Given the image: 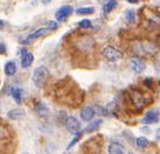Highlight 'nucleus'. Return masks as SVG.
<instances>
[{
	"mask_svg": "<svg viewBox=\"0 0 160 154\" xmlns=\"http://www.w3.org/2000/svg\"><path fill=\"white\" fill-rule=\"evenodd\" d=\"M133 50L138 56H153L157 53V47L150 41H138L133 46Z\"/></svg>",
	"mask_w": 160,
	"mask_h": 154,
	"instance_id": "obj_1",
	"label": "nucleus"
},
{
	"mask_svg": "<svg viewBox=\"0 0 160 154\" xmlns=\"http://www.w3.org/2000/svg\"><path fill=\"white\" fill-rule=\"evenodd\" d=\"M49 76H50V73H49L48 68L44 67V65H40L32 73V82H34V84L36 85L37 88L41 89L45 85Z\"/></svg>",
	"mask_w": 160,
	"mask_h": 154,
	"instance_id": "obj_2",
	"label": "nucleus"
},
{
	"mask_svg": "<svg viewBox=\"0 0 160 154\" xmlns=\"http://www.w3.org/2000/svg\"><path fill=\"white\" fill-rule=\"evenodd\" d=\"M128 97H129V101H130V104H131L132 107L137 112H139L140 110L146 105V101H145L144 95H143V92H140L138 89L130 91Z\"/></svg>",
	"mask_w": 160,
	"mask_h": 154,
	"instance_id": "obj_3",
	"label": "nucleus"
},
{
	"mask_svg": "<svg viewBox=\"0 0 160 154\" xmlns=\"http://www.w3.org/2000/svg\"><path fill=\"white\" fill-rule=\"evenodd\" d=\"M73 46L77 49H79L80 52L86 53V52H91L94 47V40L91 36L87 35H81V36L77 37V40L74 41Z\"/></svg>",
	"mask_w": 160,
	"mask_h": 154,
	"instance_id": "obj_4",
	"label": "nucleus"
},
{
	"mask_svg": "<svg viewBox=\"0 0 160 154\" xmlns=\"http://www.w3.org/2000/svg\"><path fill=\"white\" fill-rule=\"evenodd\" d=\"M102 55L103 57L109 62H117L123 58V53L116 49L112 46H106L103 49H102Z\"/></svg>",
	"mask_w": 160,
	"mask_h": 154,
	"instance_id": "obj_5",
	"label": "nucleus"
},
{
	"mask_svg": "<svg viewBox=\"0 0 160 154\" xmlns=\"http://www.w3.org/2000/svg\"><path fill=\"white\" fill-rule=\"evenodd\" d=\"M64 123H65V127H66V130H68L70 133L76 134L77 132L80 130L79 120H78L76 117H73V116H70V117L66 118Z\"/></svg>",
	"mask_w": 160,
	"mask_h": 154,
	"instance_id": "obj_6",
	"label": "nucleus"
},
{
	"mask_svg": "<svg viewBox=\"0 0 160 154\" xmlns=\"http://www.w3.org/2000/svg\"><path fill=\"white\" fill-rule=\"evenodd\" d=\"M160 119V113L159 111L157 110H150L146 112V114L144 116V118L142 119V123L145 124V125H150V124H154V123H158Z\"/></svg>",
	"mask_w": 160,
	"mask_h": 154,
	"instance_id": "obj_7",
	"label": "nucleus"
},
{
	"mask_svg": "<svg viewBox=\"0 0 160 154\" xmlns=\"http://www.w3.org/2000/svg\"><path fill=\"white\" fill-rule=\"evenodd\" d=\"M129 67H130V69H131L133 73H136V74L143 73L145 70V63L140 60L139 57H132V58H130Z\"/></svg>",
	"mask_w": 160,
	"mask_h": 154,
	"instance_id": "obj_8",
	"label": "nucleus"
},
{
	"mask_svg": "<svg viewBox=\"0 0 160 154\" xmlns=\"http://www.w3.org/2000/svg\"><path fill=\"white\" fill-rule=\"evenodd\" d=\"M72 12H73L72 6H68V5L63 6V7H60L56 12V20L64 21L65 19H68V16L72 14Z\"/></svg>",
	"mask_w": 160,
	"mask_h": 154,
	"instance_id": "obj_9",
	"label": "nucleus"
},
{
	"mask_svg": "<svg viewBox=\"0 0 160 154\" xmlns=\"http://www.w3.org/2000/svg\"><path fill=\"white\" fill-rule=\"evenodd\" d=\"M48 30H50V28H49L48 26L47 27H41V28L36 29L34 33H32L30 35H29L26 40L22 41V43H26V45H28V43H30L32 40H35V39H38V37L43 36V35H45L47 33H48Z\"/></svg>",
	"mask_w": 160,
	"mask_h": 154,
	"instance_id": "obj_10",
	"label": "nucleus"
},
{
	"mask_svg": "<svg viewBox=\"0 0 160 154\" xmlns=\"http://www.w3.org/2000/svg\"><path fill=\"white\" fill-rule=\"evenodd\" d=\"M32 61H34V55L32 53H29L28 50L22 49V52H21V67L26 69V68L30 67Z\"/></svg>",
	"mask_w": 160,
	"mask_h": 154,
	"instance_id": "obj_11",
	"label": "nucleus"
},
{
	"mask_svg": "<svg viewBox=\"0 0 160 154\" xmlns=\"http://www.w3.org/2000/svg\"><path fill=\"white\" fill-rule=\"evenodd\" d=\"M95 110L94 107H91V106H87V107H84V109L81 110V112H80V117L82 120L85 122H91L93 119V117L95 116Z\"/></svg>",
	"mask_w": 160,
	"mask_h": 154,
	"instance_id": "obj_12",
	"label": "nucleus"
},
{
	"mask_svg": "<svg viewBox=\"0 0 160 154\" xmlns=\"http://www.w3.org/2000/svg\"><path fill=\"white\" fill-rule=\"evenodd\" d=\"M7 117L12 120H20L24 117V111L22 109H13L8 111Z\"/></svg>",
	"mask_w": 160,
	"mask_h": 154,
	"instance_id": "obj_13",
	"label": "nucleus"
},
{
	"mask_svg": "<svg viewBox=\"0 0 160 154\" xmlns=\"http://www.w3.org/2000/svg\"><path fill=\"white\" fill-rule=\"evenodd\" d=\"M108 153L109 154H123L124 147L118 144V142H112L108 146Z\"/></svg>",
	"mask_w": 160,
	"mask_h": 154,
	"instance_id": "obj_14",
	"label": "nucleus"
},
{
	"mask_svg": "<svg viewBox=\"0 0 160 154\" xmlns=\"http://www.w3.org/2000/svg\"><path fill=\"white\" fill-rule=\"evenodd\" d=\"M102 125V120L101 119H96L94 122H92L91 124H88L85 129V133H92V132H95L101 127Z\"/></svg>",
	"mask_w": 160,
	"mask_h": 154,
	"instance_id": "obj_15",
	"label": "nucleus"
},
{
	"mask_svg": "<svg viewBox=\"0 0 160 154\" xmlns=\"http://www.w3.org/2000/svg\"><path fill=\"white\" fill-rule=\"evenodd\" d=\"M35 111H36L40 116H42V117H47L49 114V112H50V110H49V107L47 106V104H44L42 102L37 103L36 105H35Z\"/></svg>",
	"mask_w": 160,
	"mask_h": 154,
	"instance_id": "obj_16",
	"label": "nucleus"
},
{
	"mask_svg": "<svg viewBox=\"0 0 160 154\" xmlns=\"http://www.w3.org/2000/svg\"><path fill=\"white\" fill-rule=\"evenodd\" d=\"M15 73H16L15 62H13V61L7 62V63L5 64V74H6L7 76H13V75H15Z\"/></svg>",
	"mask_w": 160,
	"mask_h": 154,
	"instance_id": "obj_17",
	"label": "nucleus"
},
{
	"mask_svg": "<svg viewBox=\"0 0 160 154\" xmlns=\"http://www.w3.org/2000/svg\"><path fill=\"white\" fill-rule=\"evenodd\" d=\"M11 95H12V97L14 98V101L18 103V104H20L21 103V99H22V90L20 88H12L11 89Z\"/></svg>",
	"mask_w": 160,
	"mask_h": 154,
	"instance_id": "obj_18",
	"label": "nucleus"
},
{
	"mask_svg": "<svg viewBox=\"0 0 160 154\" xmlns=\"http://www.w3.org/2000/svg\"><path fill=\"white\" fill-rule=\"evenodd\" d=\"M117 6V1L115 0H106L103 4V11L104 13H109L112 12L114 8Z\"/></svg>",
	"mask_w": 160,
	"mask_h": 154,
	"instance_id": "obj_19",
	"label": "nucleus"
},
{
	"mask_svg": "<svg viewBox=\"0 0 160 154\" xmlns=\"http://www.w3.org/2000/svg\"><path fill=\"white\" fill-rule=\"evenodd\" d=\"M124 16H125V20L128 21L129 24H133L136 20V13L133 9H127L124 12Z\"/></svg>",
	"mask_w": 160,
	"mask_h": 154,
	"instance_id": "obj_20",
	"label": "nucleus"
},
{
	"mask_svg": "<svg viewBox=\"0 0 160 154\" xmlns=\"http://www.w3.org/2000/svg\"><path fill=\"white\" fill-rule=\"evenodd\" d=\"M136 145L139 148H146L148 146H150V140L145 137H139L136 139Z\"/></svg>",
	"mask_w": 160,
	"mask_h": 154,
	"instance_id": "obj_21",
	"label": "nucleus"
},
{
	"mask_svg": "<svg viewBox=\"0 0 160 154\" xmlns=\"http://www.w3.org/2000/svg\"><path fill=\"white\" fill-rule=\"evenodd\" d=\"M77 14L79 15H87V14H93L94 13V7H80L76 11Z\"/></svg>",
	"mask_w": 160,
	"mask_h": 154,
	"instance_id": "obj_22",
	"label": "nucleus"
},
{
	"mask_svg": "<svg viewBox=\"0 0 160 154\" xmlns=\"http://www.w3.org/2000/svg\"><path fill=\"white\" fill-rule=\"evenodd\" d=\"M82 132H84V131H78V132H77L76 134H74V138L72 139V140H71V142H70V144H68V150H70V148H71V147L72 146H74V145H76L77 142L79 141L80 139H81V137H82Z\"/></svg>",
	"mask_w": 160,
	"mask_h": 154,
	"instance_id": "obj_23",
	"label": "nucleus"
},
{
	"mask_svg": "<svg viewBox=\"0 0 160 154\" xmlns=\"http://www.w3.org/2000/svg\"><path fill=\"white\" fill-rule=\"evenodd\" d=\"M94 110H95V113L99 114V116H108V110L104 109L103 106H100V105H94L93 106Z\"/></svg>",
	"mask_w": 160,
	"mask_h": 154,
	"instance_id": "obj_24",
	"label": "nucleus"
},
{
	"mask_svg": "<svg viewBox=\"0 0 160 154\" xmlns=\"http://www.w3.org/2000/svg\"><path fill=\"white\" fill-rule=\"evenodd\" d=\"M91 26H92V22H91V20H88V19H84V20H81L79 22V27H81V28H91Z\"/></svg>",
	"mask_w": 160,
	"mask_h": 154,
	"instance_id": "obj_25",
	"label": "nucleus"
},
{
	"mask_svg": "<svg viewBox=\"0 0 160 154\" xmlns=\"http://www.w3.org/2000/svg\"><path fill=\"white\" fill-rule=\"evenodd\" d=\"M48 27L50 28V30H56V29L58 28V24H57L56 21L51 20L48 22Z\"/></svg>",
	"mask_w": 160,
	"mask_h": 154,
	"instance_id": "obj_26",
	"label": "nucleus"
},
{
	"mask_svg": "<svg viewBox=\"0 0 160 154\" xmlns=\"http://www.w3.org/2000/svg\"><path fill=\"white\" fill-rule=\"evenodd\" d=\"M144 84H145V86H148V89H152L153 81L151 80V78H145V80H144Z\"/></svg>",
	"mask_w": 160,
	"mask_h": 154,
	"instance_id": "obj_27",
	"label": "nucleus"
},
{
	"mask_svg": "<svg viewBox=\"0 0 160 154\" xmlns=\"http://www.w3.org/2000/svg\"><path fill=\"white\" fill-rule=\"evenodd\" d=\"M0 53L2 54V55L6 54V46H5L4 42H1V43H0Z\"/></svg>",
	"mask_w": 160,
	"mask_h": 154,
	"instance_id": "obj_28",
	"label": "nucleus"
},
{
	"mask_svg": "<svg viewBox=\"0 0 160 154\" xmlns=\"http://www.w3.org/2000/svg\"><path fill=\"white\" fill-rule=\"evenodd\" d=\"M51 1H52V0H42V3H43L44 5H49Z\"/></svg>",
	"mask_w": 160,
	"mask_h": 154,
	"instance_id": "obj_29",
	"label": "nucleus"
},
{
	"mask_svg": "<svg viewBox=\"0 0 160 154\" xmlns=\"http://www.w3.org/2000/svg\"><path fill=\"white\" fill-rule=\"evenodd\" d=\"M127 1H128V3H130V4H137L139 0H127Z\"/></svg>",
	"mask_w": 160,
	"mask_h": 154,
	"instance_id": "obj_30",
	"label": "nucleus"
},
{
	"mask_svg": "<svg viewBox=\"0 0 160 154\" xmlns=\"http://www.w3.org/2000/svg\"><path fill=\"white\" fill-rule=\"evenodd\" d=\"M157 139H159L160 140V129L157 130Z\"/></svg>",
	"mask_w": 160,
	"mask_h": 154,
	"instance_id": "obj_31",
	"label": "nucleus"
},
{
	"mask_svg": "<svg viewBox=\"0 0 160 154\" xmlns=\"http://www.w3.org/2000/svg\"><path fill=\"white\" fill-rule=\"evenodd\" d=\"M4 28V20H1V29Z\"/></svg>",
	"mask_w": 160,
	"mask_h": 154,
	"instance_id": "obj_32",
	"label": "nucleus"
}]
</instances>
